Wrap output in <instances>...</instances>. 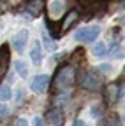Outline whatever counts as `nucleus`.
<instances>
[{
	"label": "nucleus",
	"instance_id": "obj_1",
	"mask_svg": "<svg viewBox=\"0 0 125 126\" xmlns=\"http://www.w3.org/2000/svg\"><path fill=\"white\" fill-rule=\"evenodd\" d=\"M74 75H76V68H74L72 65H64V67L58 70L56 77H55V86H56L58 89L69 88V86L74 82Z\"/></svg>",
	"mask_w": 125,
	"mask_h": 126
},
{
	"label": "nucleus",
	"instance_id": "obj_2",
	"mask_svg": "<svg viewBox=\"0 0 125 126\" xmlns=\"http://www.w3.org/2000/svg\"><path fill=\"white\" fill-rule=\"evenodd\" d=\"M100 35V26L99 25H88L81 26L74 32V40L77 42H92Z\"/></svg>",
	"mask_w": 125,
	"mask_h": 126
},
{
	"label": "nucleus",
	"instance_id": "obj_3",
	"mask_svg": "<svg viewBox=\"0 0 125 126\" xmlns=\"http://www.w3.org/2000/svg\"><path fill=\"white\" fill-rule=\"evenodd\" d=\"M79 84H81V88H85L88 91H97L102 86V79L95 70H85L83 75L79 77Z\"/></svg>",
	"mask_w": 125,
	"mask_h": 126
},
{
	"label": "nucleus",
	"instance_id": "obj_4",
	"mask_svg": "<svg viewBox=\"0 0 125 126\" xmlns=\"http://www.w3.org/2000/svg\"><path fill=\"white\" fill-rule=\"evenodd\" d=\"M26 42H28V30L23 28V30H20L18 33L12 37V47H14V51L21 53V51L25 49Z\"/></svg>",
	"mask_w": 125,
	"mask_h": 126
},
{
	"label": "nucleus",
	"instance_id": "obj_5",
	"mask_svg": "<svg viewBox=\"0 0 125 126\" xmlns=\"http://www.w3.org/2000/svg\"><path fill=\"white\" fill-rule=\"evenodd\" d=\"M50 82V77L46 75V74H39L32 79V84H30V88H32L34 93H42L46 89V86H48Z\"/></svg>",
	"mask_w": 125,
	"mask_h": 126
},
{
	"label": "nucleus",
	"instance_id": "obj_6",
	"mask_svg": "<svg viewBox=\"0 0 125 126\" xmlns=\"http://www.w3.org/2000/svg\"><path fill=\"white\" fill-rule=\"evenodd\" d=\"M46 119L53 126H60L64 123V112H62L60 109H50L48 112H46Z\"/></svg>",
	"mask_w": 125,
	"mask_h": 126
},
{
	"label": "nucleus",
	"instance_id": "obj_7",
	"mask_svg": "<svg viewBox=\"0 0 125 126\" xmlns=\"http://www.w3.org/2000/svg\"><path fill=\"white\" fill-rule=\"evenodd\" d=\"M64 7H65L64 0H51L50 7H48V12H50V16H51L53 19H58L60 14L64 12Z\"/></svg>",
	"mask_w": 125,
	"mask_h": 126
},
{
	"label": "nucleus",
	"instance_id": "obj_8",
	"mask_svg": "<svg viewBox=\"0 0 125 126\" xmlns=\"http://www.w3.org/2000/svg\"><path fill=\"white\" fill-rule=\"evenodd\" d=\"M30 60H32L34 65H41V61H42V51H41L39 42H34L32 44V49H30Z\"/></svg>",
	"mask_w": 125,
	"mask_h": 126
},
{
	"label": "nucleus",
	"instance_id": "obj_9",
	"mask_svg": "<svg viewBox=\"0 0 125 126\" xmlns=\"http://www.w3.org/2000/svg\"><path fill=\"white\" fill-rule=\"evenodd\" d=\"M92 54L97 56V58L106 56V54H107V47H106V44H104V42H97L95 46H93V49H92Z\"/></svg>",
	"mask_w": 125,
	"mask_h": 126
},
{
	"label": "nucleus",
	"instance_id": "obj_10",
	"mask_svg": "<svg viewBox=\"0 0 125 126\" xmlns=\"http://www.w3.org/2000/svg\"><path fill=\"white\" fill-rule=\"evenodd\" d=\"M14 70L18 72L20 77H26L28 75V67H26V63L21 61V60H18L16 63H14Z\"/></svg>",
	"mask_w": 125,
	"mask_h": 126
},
{
	"label": "nucleus",
	"instance_id": "obj_11",
	"mask_svg": "<svg viewBox=\"0 0 125 126\" xmlns=\"http://www.w3.org/2000/svg\"><path fill=\"white\" fill-rule=\"evenodd\" d=\"M118 88H116V84H109L107 88H106V96H107V102H115L116 100V96H118Z\"/></svg>",
	"mask_w": 125,
	"mask_h": 126
},
{
	"label": "nucleus",
	"instance_id": "obj_12",
	"mask_svg": "<svg viewBox=\"0 0 125 126\" xmlns=\"http://www.w3.org/2000/svg\"><path fill=\"white\" fill-rule=\"evenodd\" d=\"M41 9H42V0H32V2L28 4V11L32 12V14L41 12Z\"/></svg>",
	"mask_w": 125,
	"mask_h": 126
},
{
	"label": "nucleus",
	"instance_id": "obj_13",
	"mask_svg": "<svg viewBox=\"0 0 125 126\" xmlns=\"http://www.w3.org/2000/svg\"><path fill=\"white\" fill-rule=\"evenodd\" d=\"M42 42H44V46H46V49H48V51H55L56 49V42H53L48 35L42 37Z\"/></svg>",
	"mask_w": 125,
	"mask_h": 126
},
{
	"label": "nucleus",
	"instance_id": "obj_14",
	"mask_svg": "<svg viewBox=\"0 0 125 126\" xmlns=\"http://www.w3.org/2000/svg\"><path fill=\"white\" fill-rule=\"evenodd\" d=\"M100 126H118V117L109 116V117H106V119L100 123Z\"/></svg>",
	"mask_w": 125,
	"mask_h": 126
},
{
	"label": "nucleus",
	"instance_id": "obj_15",
	"mask_svg": "<svg viewBox=\"0 0 125 126\" xmlns=\"http://www.w3.org/2000/svg\"><path fill=\"white\" fill-rule=\"evenodd\" d=\"M111 54H113L115 58H118V60H123V58H125V51H122V47H120V46H115V47H113Z\"/></svg>",
	"mask_w": 125,
	"mask_h": 126
},
{
	"label": "nucleus",
	"instance_id": "obj_16",
	"mask_svg": "<svg viewBox=\"0 0 125 126\" xmlns=\"http://www.w3.org/2000/svg\"><path fill=\"white\" fill-rule=\"evenodd\" d=\"M0 96H2V102H7V100L11 98V89H9L7 84L2 86V93H0Z\"/></svg>",
	"mask_w": 125,
	"mask_h": 126
},
{
	"label": "nucleus",
	"instance_id": "obj_17",
	"mask_svg": "<svg viewBox=\"0 0 125 126\" xmlns=\"http://www.w3.org/2000/svg\"><path fill=\"white\" fill-rule=\"evenodd\" d=\"M72 19H76V12H69V16H67V19H65V23H64V30H67V28L71 26Z\"/></svg>",
	"mask_w": 125,
	"mask_h": 126
},
{
	"label": "nucleus",
	"instance_id": "obj_18",
	"mask_svg": "<svg viewBox=\"0 0 125 126\" xmlns=\"http://www.w3.org/2000/svg\"><path fill=\"white\" fill-rule=\"evenodd\" d=\"M100 112H102V105H95V107L92 109V116H93V117H99Z\"/></svg>",
	"mask_w": 125,
	"mask_h": 126
},
{
	"label": "nucleus",
	"instance_id": "obj_19",
	"mask_svg": "<svg viewBox=\"0 0 125 126\" xmlns=\"http://www.w3.org/2000/svg\"><path fill=\"white\" fill-rule=\"evenodd\" d=\"M7 60H9L7 51H2V68H4V70H5V67H7Z\"/></svg>",
	"mask_w": 125,
	"mask_h": 126
},
{
	"label": "nucleus",
	"instance_id": "obj_20",
	"mask_svg": "<svg viewBox=\"0 0 125 126\" xmlns=\"http://www.w3.org/2000/svg\"><path fill=\"white\" fill-rule=\"evenodd\" d=\"M14 126H28V121H26V119H23V117H20L16 123H14Z\"/></svg>",
	"mask_w": 125,
	"mask_h": 126
},
{
	"label": "nucleus",
	"instance_id": "obj_21",
	"mask_svg": "<svg viewBox=\"0 0 125 126\" xmlns=\"http://www.w3.org/2000/svg\"><path fill=\"white\" fill-rule=\"evenodd\" d=\"M16 100H18V102L23 100V89H18V93H16Z\"/></svg>",
	"mask_w": 125,
	"mask_h": 126
},
{
	"label": "nucleus",
	"instance_id": "obj_22",
	"mask_svg": "<svg viewBox=\"0 0 125 126\" xmlns=\"http://www.w3.org/2000/svg\"><path fill=\"white\" fill-rule=\"evenodd\" d=\"M72 126H86V123L85 121H81V119H77V121H74V124Z\"/></svg>",
	"mask_w": 125,
	"mask_h": 126
},
{
	"label": "nucleus",
	"instance_id": "obj_23",
	"mask_svg": "<svg viewBox=\"0 0 125 126\" xmlns=\"http://www.w3.org/2000/svg\"><path fill=\"white\" fill-rule=\"evenodd\" d=\"M100 70H104V72H111V67H109V65H100Z\"/></svg>",
	"mask_w": 125,
	"mask_h": 126
},
{
	"label": "nucleus",
	"instance_id": "obj_24",
	"mask_svg": "<svg viewBox=\"0 0 125 126\" xmlns=\"http://www.w3.org/2000/svg\"><path fill=\"white\" fill-rule=\"evenodd\" d=\"M5 116H7V107H5V105H2V119H4Z\"/></svg>",
	"mask_w": 125,
	"mask_h": 126
},
{
	"label": "nucleus",
	"instance_id": "obj_25",
	"mask_svg": "<svg viewBox=\"0 0 125 126\" xmlns=\"http://www.w3.org/2000/svg\"><path fill=\"white\" fill-rule=\"evenodd\" d=\"M34 126H42V119H41V117H37V119H35V123H34Z\"/></svg>",
	"mask_w": 125,
	"mask_h": 126
},
{
	"label": "nucleus",
	"instance_id": "obj_26",
	"mask_svg": "<svg viewBox=\"0 0 125 126\" xmlns=\"http://www.w3.org/2000/svg\"><path fill=\"white\" fill-rule=\"evenodd\" d=\"M120 93H122V94H123V93H125V86H123V88H122V91H120Z\"/></svg>",
	"mask_w": 125,
	"mask_h": 126
},
{
	"label": "nucleus",
	"instance_id": "obj_27",
	"mask_svg": "<svg viewBox=\"0 0 125 126\" xmlns=\"http://www.w3.org/2000/svg\"><path fill=\"white\" fill-rule=\"evenodd\" d=\"M122 23H123V25H125V16H123V18H122Z\"/></svg>",
	"mask_w": 125,
	"mask_h": 126
}]
</instances>
